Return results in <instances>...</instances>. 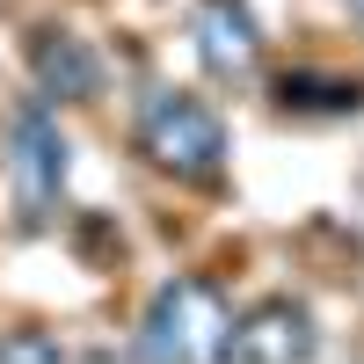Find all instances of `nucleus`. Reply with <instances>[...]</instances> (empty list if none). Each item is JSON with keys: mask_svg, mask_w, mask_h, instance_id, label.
<instances>
[{"mask_svg": "<svg viewBox=\"0 0 364 364\" xmlns=\"http://www.w3.org/2000/svg\"><path fill=\"white\" fill-rule=\"evenodd\" d=\"M132 146L139 161L182 182V190H219L226 168H233V139H226V117L211 109L197 87H154L132 117Z\"/></svg>", "mask_w": 364, "mask_h": 364, "instance_id": "f257e3e1", "label": "nucleus"}, {"mask_svg": "<svg viewBox=\"0 0 364 364\" xmlns=\"http://www.w3.org/2000/svg\"><path fill=\"white\" fill-rule=\"evenodd\" d=\"M0 175H8L15 226L22 233H51L58 204H66V182H73V139H66L58 109L37 95V87L15 95L8 117H0Z\"/></svg>", "mask_w": 364, "mask_h": 364, "instance_id": "f03ea898", "label": "nucleus"}, {"mask_svg": "<svg viewBox=\"0 0 364 364\" xmlns=\"http://www.w3.org/2000/svg\"><path fill=\"white\" fill-rule=\"evenodd\" d=\"M226 328H233V299L219 277H197L182 269L168 277L139 314V336H132V357L146 364H197V357H226Z\"/></svg>", "mask_w": 364, "mask_h": 364, "instance_id": "7ed1b4c3", "label": "nucleus"}, {"mask_svg": "<svg viewBox=\"0 0 364 364\" xmlns=\"http://www.w3.org/2000/svg\"><path fill=\"white\" fill-rule=\"evenodd\" d=\"M22 66H29V87H37L51 109H87V102H102V87H109L102 51L87 44L73 22H29L22 29Z\"/></svg>", "mask_w": 364, "mask_h": 364, "instance_id": "20e7f679", "label": "nucleus"}, {"mask_svg": "<svg viewBox=\"0 0 364 364\" xmlns=\"http://www.w3.org/2000/svg\"><path fill=\"white\" fill-rule=\"evenodd\" d=\"M190 51L204 80L219 87H255L262 80V22L248 0H190Z\"/></svg>", "mask_w": 364, "mask_h": 364, "instance_id": "39448f33", "label": "nucleus"}, {"mask_svg": "<svg viewBox=\"0 0 364 364\" xmlns=\"http://www.w3.org/2000/svg\"><path fill=\"white\" fill-rule=\"evenodd\" d=\"M226 357H240V364H314L321 357L314 306H299V299H262V306L233 314Z\"/></svg>", "mask_w": 364, "mask_h": 364, "instance_id": "423d86ee", "label": "nucleus"}, {"mask_svg": "<svg viewBox=\"0 0 364 364\" xmlns=\"http://www.w3.org/2000/svg\"><path fill=\"white\" fill-rule=\"evenodd\" d=\"M269 109L299 117V124H343V117H364V80L343 66H277L262 80Z\"/></svg>", "mask_w": 364, "mask_h": 364, "instance_id": "0eeeda50", "label": "nucleus"}, {"mask_svg": "<svg viewBox=\"0 0 364 364\" xmlns=\"http://www.w3.org/2000/svg\"><path fill=\"white\" fill-rule=\"evenodd\" d=\"M66 240H73L80 269H117V262H124V233L109 226V211H80V219L66 226Z\"/></svg>", "mask_w": 364, "mask_h": 364, "instance_id": "6e6552de", "label": "nucleus"}, {"mask_svg": "<svg viewBox=\"0 0 364 364\" xmlns=\"http://www.w3.org/2000/svg\"><path fill=\"white\" fill-rule=\"evenodd\" d=\"M0 357H8V364H58L66 343H58V336H0Z\"/></svg>", "mask_w": 364, "mask_h": 364, "instance_id": "1a4fd4ad", "label": "nucleus"}, {"mask_svg": "<svg viewBox=\"0 0 364 364\" xmlns=\"http://www.w3.org/2000/svg\"><path fill=\"white\" fill-rule=\"evenodd\" d=\"M350 15H357V22H364V0H350Z\"/></svg>", "mask_w": 364, "mask_h": 364, "instance_id": "9d476101", "label": "nucleus"}]
</instances>
